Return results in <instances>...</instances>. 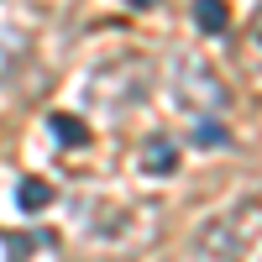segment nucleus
Returning <instances> with one entry per match:
<instances>
[{
	"label": "nucleus",
	"mask_w": 262,
	"mask_h": 262,
	"mask_svg": "<svg viewBox=\"0 0 262 262\" xmlns=\"http://www.w3.org/2000/svg\"><path fill=\"white\" fill-rule=\"evenodd\" d=\"M16 205L27 210V215H32V210H48V205H53V184H48V179H21V184H16Z\"/></svg>",
	"instance_id": "nucleus-7"
},
{
	"label": "nucleus",
	"mask_w": 262,
	"mask_h": 262,
	"mask_svg": "<svg viewBox=\"0 0 262 262\" xmlns=\"http://www.w3.org/2000/svg\"><path fill=\"white\" fill-rule=\"evenodd\" d=\"M194 147H231V131L215 121V116H194Z\"/></svg>",
	"instance_id": "nucleus-8"
},
{
	"label": "nucleus",
	"mask_w": 262,
	"mask_h": 262,
	"mask_svg": "<svg viewBox=\"0 0 262 262\" xmlns=\"http://www.w3.org/2000/svg\"><path fill=\"white\" fill-rule=\"evenodd\" d=\"M152 90V63L142 53H121V58H105L100 69L90 74V105L105 116H126L137 111Z\"/></svg>",
	"instance_id": "nucleus-1"
},
{
	"label": "nucleus",
	"mask_w": 262,
	"mask_h": 262,
	"mask_svg": "<svg viewBox=\"0 0 262 262\" xmlns=\"http://www.w3.org/2000/svg\"><path fill=\"white\" fill-rule=\"evenodd\" d=\"M48 131H53V137H58V147H90V126H84L79 116H69V111H53L48 116Z\"/></svg>",
	"instance_id": "nucleus-6"
},
{
	"label": "nucleus",
	"mask_w": 262,
	"mask_h": 262,
	"mask_svg": "<svg viewBox=\"0 0 262 262\" xmlns=\"http://www.w3.org/2000/svg\"><path fill=\"white\" fill-rule=\"evenodd\" d=\"M126 6H137V11H147V6H158V0H126Z\"/></svg>",
	"instance_id": "nucleus-9"
},
{
	"label": "nucleus",
	"mask_w": 262,
	"mask_h": 262,
	"mask_svg": "<svg viewBox=\"0 0 262 262\" xmlns=\"http://www.w3.org/2000/svg\"><path fill=\"white\" fill-rule=\"evenodd\" d=\"M142 168L158 173V179H168V173L179 168V147H173L168 131H152V137H147V147H142Z\"/></svg>",
	"instance_id": "nucleus-4"
},
{
	"label": "nucleus",
	"mask_w": 262,
	"mask_h": 262,
	"mask_svg": "<svg viewBox=\"0 0 262 262\" xmlns=\"http://www.w3.org/2000/svg\"><path fill=\"white\" fill-rule=\"evenodd\" d=\"M247 257V231L236 221H205L194 236V262H242Z\"/></svg>",
	"instance_id": "nucleus-3"
},
{
	"label": "nucleus",
	"mask_w": 262,
	"mask_h": 262,
	"mask_svg": "<svg viewBox=\"0 0 262 262\" xmlns=\"http://www.w3.org/2000/svg\"><path fill=\"white\" fill-rule=\"evenodd\" d=\"M173 95H179V105H189V111H205V116H221L231 111V84L210 69V58H179L173 63Z\"/></svg>",
	"instance_id": "nucleus-2"
},
{
	"label": "nucleus",
	"mask_w": 262,
	"mask_h": 262,
	"mask_svg": "<svg viewBox=\"0 0 262 262\" xmlns=\"http://www.w3.org/2000/svg\"><path fill=\"white\" fill-rule=\"evenodd\" d=\"M189 16H194V27H200L205 37H221L231 27V6H226V0H194Z\"/></svg>",
	"instance_id": "nucleus-5"
}]
</instances>
